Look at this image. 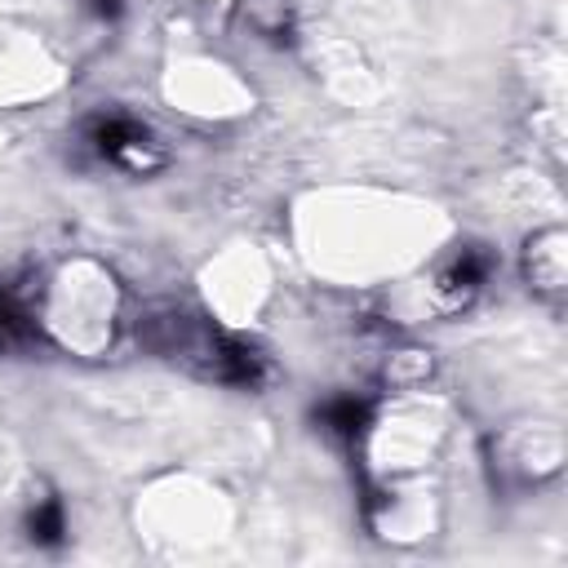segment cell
<instances>
[{"label":"cell","instance_id":"52a82bcc","mask_svg":"<svg viewBox=\"0 0 568 568\" xmlns=\"http://www.w3.org/2000/svg\"><path fill=\"white\" fill-rule=\"evenodd\" d=\"M524 271H528L532 288H541V293H559V284H564V262H559V248H546V235H541V240H528Z\"/></svg>","mask_w":568,"mask_h":568},{"label":"cell","instance_id":"277c9868","mask_svg":"<svg viewBox=\"0 0 568 568\" xmlns=\"http://www.w3.org/2000/svg\"><path fill=\"white\" fill-rule=\"evenodd\" d=\"M36 342H40V324L27 293H18L13 284H0V355H18Z\"/></svg>","mask_w":568,"mask_h":568},{"label":"cell","instance_id":"6da1fadb","mask_svg":"<svg viewBox=\"0 0 568 568\" xmlns=\"http://www.w3.org/2000/svg\"><path fill=\"white\" fill-rule=\"evenodd\" d=\"M138 337L146 342V351H155V355H164V359L182 364L186 373L217 382V386L253 390L271 377V359L253 342H244V337H235V333L217 328L213 320L182 311V306L146 311L138 320Z\"/></svg>","mask_w":568,"mask_h":568},{"label":"cell","instance_id":"3957f363","mask_svg":"<svg viewBox=\"0 0 568 568\" xmlns=\"http://www.w3.org/2000/svg\"><path fill=\"white\" fill-rule=\"evenodd\" d=\"M488 271H493V253H484L479 244H466V248H457V253L439 266V275H435V293H439L448 306H466V302L484 288Z\"/></svg>","mask_w":568,"mask_h":568},{"label":"cell","instance_id":"8992f818","mask_svg":"<svg viewBox=\"0 0 568 568\" xmlns=\"http://www.w3.org/2000/svg\"><path fill=\"white\" fill-rule=\"evenodd\" d=\"M22 528H27V537H31L36 546L58 550V546L67 541V510H62V501H58V497H40V501H31Z\"/></svg>","mask_w":568,"mask_h":568},{"label":"cell","instance_id":"ba28073f","mask_svg":"<svg viewBox=\"0 0 568 568\" xmlns=\"http://www.w3.org/2000/svg\"><path fill=\"white\" fill-rule=\"evenodd\" d=\"M84 4H89V13L102 18V22H115V18L124 13V0H84Z\"/></svg>","mask_w":568,"mask_h":568},{"label":"cell","instance_id":"7a4b0ae2","mask_svg":"<svg viewBox=\"0 0 568 568\" xmlns=\"http://www.w3.org/2000/svg\"><path fill=\"white\" fill-rule=\"evenodd\" d=\"M80 142L93 160L102 164H115V169H129V173H151L164 164V146L155 142V133L124 115V111H98L84 120L80 129Z\"/></svg>","mask_w":568,"mask_h":568},{"label":"cell","instance_id":"5b68a950","mask_svg":"<svg viewBox=\"0 0 568 568\" xmlns=\"http://www.w3.org/2000/svg\"><path fill=\"white\" fill-rule=\"evenodd\" d=\"M315 422H320L328 435L355 444V439L368 430V422H373V399H364V395H328V399L315 408Z\"/></svg>","mask_w":568,"mask_h":568}]
</instances>
